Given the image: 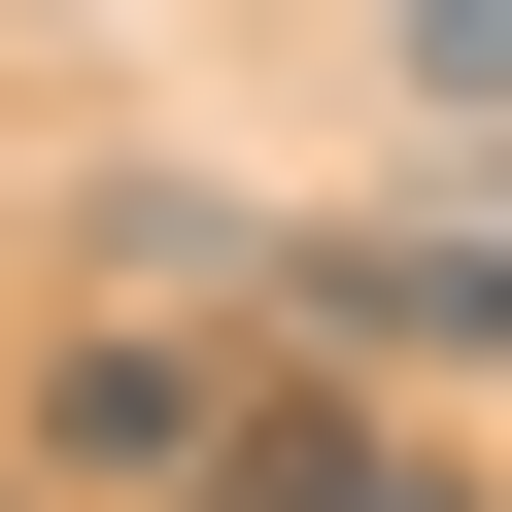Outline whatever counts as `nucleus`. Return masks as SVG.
Masks as SVG:
<instances>
[{
  "label": "nucleus",
  "instance_id": "obj_1",
  "mask_svg": "<svg viewBox=\"0 0 512 512\" xmlns=\"http://www.w3.org/2000/svg\"><path fill=\"white\" fill-rule=\"evenodd\" d=\"M35 478H239V376H205L171 308H103V342H35Z\"/></svg>",
  "mask_w": 512,
  "mask_h": 512
},
{
  "label": "nucleus",
  "instance_id": "obj_2",
  "mask_svg": "<svg viewBox=\"0 0 512 512\" xmlns=\"http://www.w3.org/2000/svg\"><path fill=\"white\" fill-rule=\"evenodd\" d=\"M205 512H512V478H478V444H410V410H342V376H308V410H239V478H205Z\"/></svg>",
  "mask_w": 512,
  "mask_h": 512
},
{
  "label": "nucleus",
  "instance_id": "obj_3",
  "mask_svg": "<svg viewBox=\"0 0 512 512\" xmlns=\"http://www.w3.org/2000/svg\"><path fill=\"white\" fill-rule=\"evenodd\" d=\"M69 239H103V308H205V274H239V239H274V205H239V171H103Z\"/></svg>",
  "mask_w": 512,
  "mask_h": 512
},
{
  "label": "nucleus",
  "instance_id": "obj_4",
  "mask_svg": "<svg viewBox=\"0 0 512 512\" xmlns=\"http://www.w3.org/2000/svg\"><path fill=\"white\" fill-rule=\"evenodd\" d=\"M410 103H478V137H512V0H410Z\"/></svg>",
  "mask_w": 512,
  "mask_h": 512
},
{
  "label": "nucleus",
  "instance_id": "obj_5",
  "mask_svg": "<svg viewBox=\"0 0 512 512\" xmlns=\"http://www.w3.org/2000/svg\"><path fill=\"white\" fill-rule=\"evenodd\" d=\"M444 205H478V239H512V137H478V171H444Z\"/></svg>",
  "mask_w": 512,
  "mask_h": 512
},
{
  "label": "nucleus",
  "instance_id": "obj_6",
  "mask_svg": "<svg viewBox=\"0 0 512 512\" xmlns=\"http://www.w3.org/2000/svg\"><path fill=\"white\" fill-rule=\"evenodd\" d=\"M0 512H69V478H0Z\"/></svg>",
  "mask_w": 512,
  "mask_h": 512
}]
</instances>
